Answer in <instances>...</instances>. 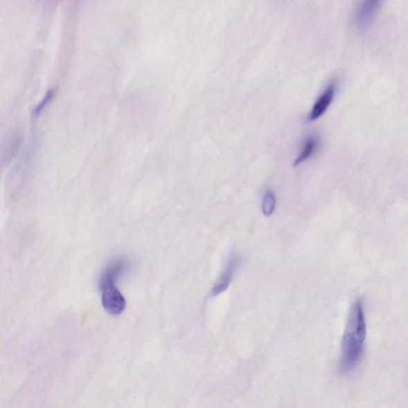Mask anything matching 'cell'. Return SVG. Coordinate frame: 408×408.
Here are the masks:
<instances>
[{
    "instance_id": "6da1fadb",
    "label": "cell",
    "mask_w": 408,
    "mask_h": 408,
    "mask_svg": "<svg viewBox=\"0 0 408 408\" xmlns=\"http://www.w3.org/2000/svg\"><path fill=\"white\" fill-rule=\"evenodd\" d=\"M367 337V325L365 319L363 302H354L348 317L341 348L339 372L346 375L357 366L362 359L365 340Z\"/></svg>"
},
{
    "instance_id": "7a4b0ae2",
    "label": "cell",
    "mask_w": 408,
    "mask_h": 408,
    "mask_svg": "<svg viewBox=\"0 0 408 408\" xmlns=\"http://www.w3.org/2000/svg\"><path fill=\"white\" fill-rule=\"evenodd\" d=\"M130 264L126 259L118 258L108 264L100 274L99 287L102 292L103 305L111 315L118 316L125 309L126 301L116 283L128 272Z\"/></svg>"
},
{
    "instance_id": "3957f363",
    "label": "cell",
    "mask_w": 408,
    "mask_h": 408,
    "mask_svg": "<svg viewBox=\"0 0 408 408\" xmlns=\"http://www.w3.org/2000/svg\"><path fill=\"white\" fill-rule=\"evenodd\" d=\"M381 7L379 0H367L357 7L354 13V25L360 33H365L373 24Z\"/></svg>"
},
{
    "instance_id": "277c9868",
    "label": "cell",
    "mask_w": 408,
    "mask_h": 408,
    "mask_svg": "<svg viewBox=\"0 0 408 408\" xmlns=\"http://www.w3.org/2000/svg\"><path fill=\"white\" fill-rule=\"evenodd\" d=\"M336 91L337 87L335 82L328 85L319 98L317 99L314 107H312L308 118H307L308 123H312V121L320 118L326 112L335 98Z\"/></svg>"
},
{
    "instance_id": "5b68a950",
    "label": "cell",
    "mask_w": 408,
    "mask_h": 408,
    "mask_svg": "<svg viewBox=\"0 0 408 408\" xmlns=\"http://www.w3.org/2000/svg\"><path fill=\"white\" fill-rule=\"evenodd\" d=\"M240 256H232L231 257L229 263L226 265L224 272H222L213 290H211V296H218L229 289L233 277H234L235 273L238 266H240Z\"/></svg>"
},
{
    "instance_id": "8992f818",
    "label": "cell",
    "mask_w": 408,
    "mask_h": 408,
    "mask_svg": "<svg viewBox=\"0 0 408 408\" xmlns=\"http://www.w3.org/2000/svg\"><path fill=\"white\" fill-rule=\"evenodd\" d=\"M319 147V139L316 136H310L305 142L303 147H302L300 155L296 158L294 163V166H300L302 163L308 160L312 155L314 154Z\"/></svg>"
},
{
    "instance_id": "52a82bcc",
    "label": "cell",
    "mask_w": 408,
    "mask_h": 408,
    "mask_svg": "<svg viewBox=\"0 0 408 408\" xmlns=\"http://www.w3.org/2000/svg\"><path fill=\"white\" fill-rule=\"evenodd\" d=\"M276 196L273 190H267L264 194L262 204V211L264 215L270 216L274 213L276 208Z\"/></svg>"
},
{
    "instance_id": "ba28073f",
    "label": "cell",
    "mask_w": 408,
    "mask_h": 408,
    "mask_svg": "<svg viewBox=\"0 0 408 408\" xmlns=\"http://www.w3.org/2000/svg\"><path fill=\"white\" fill-rule=\"evenodd\" d=\"M54 91L53 90H49L45 95L44 99H42L40 103L37 105L35 109L34 114L35 116H38L41 114L42 111L46 107V105L50 103V100L54 97Z\"/></svg>"
}]
</instances>
